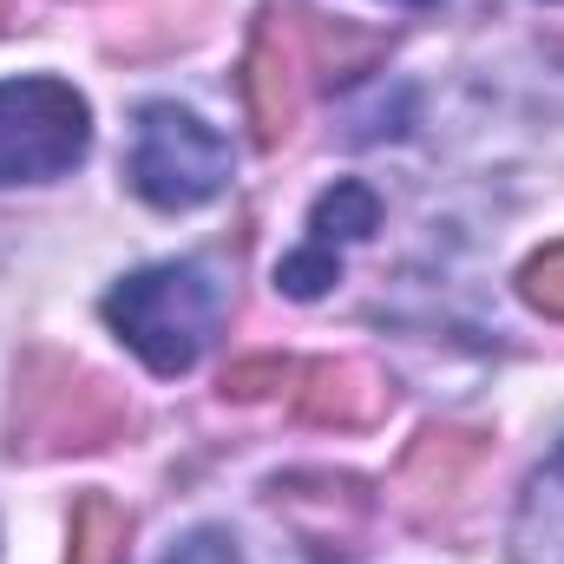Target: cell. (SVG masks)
I'll use <instances>...</instances> for the list:
<instances>
[{
	"label": "cell",
	"instance_id": "ba28073f",
	"mask_svg": "<svg viewBox=\"0 0 564 564\" xmlns=\"http://www.w3.org/2000/svg\"><path fill=\"white\" fill-rule=\"evenodd\" d=\"M512 545H519V564H564V446L532 473Z\"/></svg>",
	"mask_w": 564,
	"mask_h": 564
},
{
	"label": "cell",
	"instance_id": "7a4b0ae2",
	"mask_svg": "<svg viewBox=\"0 0 564 564\" xmlns=\"http://www.w3.org/2000/svg\"><path fill=\"white\" fill-rule=\"evenodd\" d=\"M132 433V401L119 381L99 368L59 355V348H26L13 375V408H7V446L26 459H59V453H99Z\"/></svg>",
	"mask_w": 564,
	"mask_h": 564
},
{
	"label": "cell",
	"instance_id": "3957f363",
	"mask_svg": "<svg viewBox=\"0 0 564 564\" xmlns=\"http://www.w3.org/2000/svg\"><path fill=\"white\" fill-rule=\"evenodd\" d=\"M106 322L151 375H184L224 322V289L204 263H158L106 295Z\"/></svg>",
	"mask_w": 564,
	"mask_h": 564
},
{
	"label": "cell",
	"instance_id": "6da1fadb",
	"mask_svg": "<svg viewBox=\"0 0 564 564\" xmlns=\"http://www.w3.org/2000/svg\"><path fill=\"white\" fill-rule=\"evenodd\" d=\"M381 53H388V40L368 26H348V20H328L308 7H270L257 20L250 59H243V99H250L257 144L276 151L295 132V119L322 79H348Z\"/></svg>",
	"mask_w": 564,
	"mask_h": 564
},
{
	"label": "cell",
	"instance_id": "7c38bea8",
	"mask_svg": "<svg viewBox=\"0 0 564 564\" xmlns=\"http://www.w3.org/2000/svg\"><path fill=\"white\" fill-rule=\"evenodd\" d=\"M335 276H341L335 250H315V243H308L302 257H289V263H282V289H289L295 302H315V295H322V289H328Z\"/></svg>",
	"mask_w": 564,
	"mask_h": 564
},
{
	"label": "cell",
	"instance_id": "30bf717a",
	"mask_svg": "<svg viewBox=\"0 0 564 564\" xmlns=\"http://www.w3.org/2000/svg\"><path fill=\"white\" fill-rule=\"evenodd\" d=\"M375 224H381L375 191H368V184H335V191L315 204V217H308V243H315V250H335V243L368 237Z\"/></svg>",
	"mask_w": 564,
	"mask_h": 564
},
{
	"label": "cell",
	"instance_id": "8992f818",
	"mask_svg": "<svg viewBox=\"0 0 564 564\" xmlns=\"http://www.w3.org/2000/svg\"><path fill=\"white\" fill-rule=\"evenodd\" d=\"M388 408H394V388L368 361H308V368H295V421L302 426L361 433Z\"/></svg>",
	"mask_w": 564,
	"mask_h": 564
},
{
	"label": "cell",
	"instance_id": "9c48e42d",
	"mask_svg": "<svg viewBox=\"0 0 564 564\" xmlns=\"http://www.w3.org/2000/svg\"><path fill=\"white\" fill-rule=\"evenodd\" d=\"M126 545H132V512L106 492H86L73 506V552L66 564H126Z\"/></svg>",
	"mask_w": 564,
	"mask_h": 564
},
{
	"label": "cell",
	"instance_id": "5b68a950",
	"mask_svg": "<svg viewBox=\"0 0 564 564\" xmlns=\"http://www.w3.org/2000/svg\"><path fill=\"white\" fill-rule=\"evenodd\" d=\"M93 144L86 99L66 79H7L0 86V184L66 177Z\"/></svg>",
	"mask_w": 564,
	"mask_h": 564
},
{
	"label": "cell",
	"instance_id": "52a82bcc",
	"mask_svg": "<svg viewBox=\"0 0 564 564\" xmlns=\"http://www.w3.org/2000/svg\"><path fill=\"white\" fill-rule=\"evenodd\" d=\"M479 459H486V433L479 426H426L421 440H414V453L401 459V473H394V499L414 519H433L473 479Z\"/></svg>",
	"mask_w": 564,
	"mask_h": 564
},
{
	"label": "cell",
	"instance_id": "9a60e30c",
	"mask_svg": "<svg viewBox=\"0 0 564 564\" xmlns=\"http://www.w3.org/2000/svg\"><path fill=\"white\" fill-rule=\"evenodd\" d=\"M401 7H426V0H401Z\"/></svg>",
	"mask_w": 564,
	"mask_h": 564
},
{
	"label": "cell",
	"instance_id": "277c9868",
	"mask_svg": "<svg viewBox=\"0 0 564 564\" xmlns=\"http://www.w3.org/2000/svg\"><path fill=\"white\" fill-rule=\"evenodd\" d=\"M230 184V144L217 139L197 112L158 99L139 112L132 132V191L158 210H197Z\"/></svg>",
	"mask_w": 564,
	"mask_h": 564
},
{
	"label": "cell",
	"instance_id": "5bb4252c",
	"mask_svg": "<svg viewBox=\"0 0 564 564\" xmlns=\"http://www.w3.org/2000/svg\"><path fill=\"white\" fill-rule=\"evenodd\" d=\"M0 33H7V0H0Z\"/></svg>",
	"mask_w": 564,
	"mask_h": 564
},
{
	"label": "cell",
	"instance_id": "8fae6325",
	"mask_svg": "<svg viewBox=\"0 0 564 564\" xmlns=\"http://www.w3.org/2000/svg\"><path fill=\"white\" fill-rule=\"evenodd\" d=\"M519 295H525V302H532L539 315L564 322V243L539 250V257L525 263V276H519Z\"/></svg>",
	"mask_w": 564,
	"mask_h": 564
},
{
	"label": "cell",
	"instance_id": "4fadbf2b",
	"mask_svg": "<svg viewBox=\"0 0 564 564\" xmlns=\"http://www.w3.org/2000/svg\"><path fill=\"white\" fill-rule=\"evenodd\" d=\"M282 381H295V368L276 361V355H263V361H237V368L224 375V394H230V401H257V394H270Z\"/></svg>",
	"mask_w": 564,
	"mask_h": 564
}]
</instances>
